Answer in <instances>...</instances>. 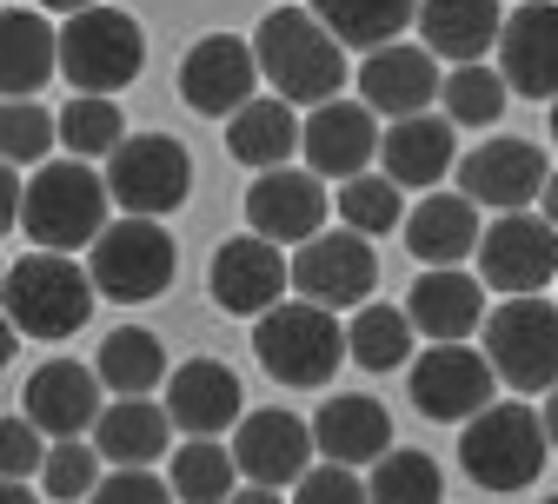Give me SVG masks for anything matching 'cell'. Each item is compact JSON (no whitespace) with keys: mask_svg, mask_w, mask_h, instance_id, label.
Segmentation results:
<instances>
[{"mask_svg":"<svg viewBox=\"0 0 558 504\" xmlns=\"http://www.w3.org/2000/svg\"><path fill=\"white\" fill-rule=\"evenodd\" d=\"M253 53L287 107H326L345 87V47L319 27L313 8H272L253 34Z\"/></svg>","mask_w":558,"mask_h":504,"instance_id":"cell-1","label":"cell"},{"mask_svg":"<svg viewBox=\"0 0 558 504\" xmlns=\"http://www.w3.org/2000/svg\"><path fill=\"white\" fill-rule=\"evenodd\" d=\"M0 299H8V319L14 332L27 339H74L87 319H94V279L87 266H74L66 253H27L8 266L0 279Z\"/></svg>","mask_w":558,"mask_h":504,"instance_id":"cell-2","label":"cell"},{"mask_svg":"<svg viewBox=\"0 0 558 504\" xmlns=\"http://www.w3.org/2000/svg\"><path fill=\"white\" fill-rule=\"evenodd\" d=\"M107 180L81 160H53L27 180L21 193V226L40 253H74V246H94L100 226H107Z\"/></svg>","mask_w":558,"mask_h":504,"instance_id":"cell-3","label":"cell"},{"mask_svg":"<svg viewBox=\"0 0 558 504\" xmlns=\"http://www.w3.org/2000/svg\"><path fill=\"white\" fill-rule=\"evenodd\" d=\"M173 266H180V246L160 220H140V212H126V220H107L100 239L87 246V279L94 293L120 299V306H147L160 299L173 285Z\"/></svg>","mask_w":558,"mask_h":504,"instance_id":"cell-4","label":"cell"},{"mask_svg":"<svg viewBox=\"0 0 558 504\" xmlns=\"http://www.w3.org/2000/svg\"><path fill=\"white\" fill-rule=\"evenodd\" d=\"M140 66H147V34H140L133 14L120 8H81L66 14L60 27V74L74 94H120L140 81Z\"/></svg>","mask_w":558,"mask_h":504,"instance_id":"cell-5","label":"cell"},{"mask_svg":"<svg viewBox=\"0 0 558 504\" xmlns=\"http://www.w3.org/2000/svg\"><path fill=\"white\" fill-rule=\"evenodd\" d=\"M253 358L279 385H326L345 358V325L313 299H293V306L279 299L253 325Z\"/></svg>","mask_w":558,"mask_h":504,"instance_id":"cell-6","label":"cell"},{"mask_svg":"<svg viewBox=\"0 0 558 504\" xmlns=\"http://www.w3.org/2000/svg\"><path fill=\"white\" fill-rule=\"evenodd\" d=\"M459 465L485 491H525L545 465V425L532 405H485L459 431Z\"/></svg>","mask_w":558,"mask_h":504,"instance_id":"cell-7","label":"cell"},{"mask_svg":"<svg viewBox=\"0 0 558 504\" xmlns=\"http://www.w3.org/2000/svg\"><path fill=\"white\" fill-rule=\"evenodd\" d=\"M485 358L512 392H551L558 385V306H545V293L506 299L485 312Z\"/></svg>","mask_w":558,"mask_h":504,"instance_id":"cell-8","label":"cell"},{"mask_svg":"<svg viewBox=\"0 0 558 504\" xmlns=\"http://www.w3.org/2000/svg\"><path fill=\"white\" fill-rule=\"evenodd\" d=\"M107 193L120 199V212L160 220L193 193V160L173 133H126L107 160Z\"/></svg>","mask_w":558,"mask_h":504,"instance_id":"cell-9","label":"cell"},{"mask_svg":"<svg viewBox=\"0 0 558 504\" xmlns=\"http://www.w3.org/2000/svg\"><path fill=\"white\" fill-rule=\"evenodd\" d=\"M472 259H478V285H493L506 299L545 293L558 279V226L538 220V212H499V220L478 233Z\"/></svg>","mask_w":558,"mask_h":504,"instance_id":"cell-10","label":"cell"},{"mask_svg":"<svg viewBox=\"0 0 558 504\" xmlns=\"http://www.w3.org/2000/svg\"><path fill=\"white\" fill-rule=\"evenodd\" d=\"M300 299L326 306V312H345V306H366L373 285H379V259H373V239H360L353 226L339 233H313L293 259H287Z\"/></svg>","mask_w":558,"mask_h":504,"instance_id":"cell-11","label":"cell"},{"mask_svg":"<svg viewBox=\"0 0 558 504\" xmlns=\"http://www.w3.org/2000/svg\"><path fill=\"white\" fill-rule=\"evenodd\" d=\"M493 385H499L493 358L472 352V345H426L412 358V405L439 425H465L472 411H485L493 405Z\"/></svg>","mask_w":558,"mask_h":504,"instance_id":"cell-12","label":"cell"},{"mask_svg":"<svg viewBox=\"0 0 558 504\" xmlns=\"http://www.w3.org/2000/svg\"><path fill=\"white\" fill-rule=\"evenodd\" d=\"M326 180L306 167H266L246 186V226L272 246H306L313 233H326Z\"/></svg>","mask_w":558,"mask_h":504,"instance_id":"cell-13","label":"cell"},{"mask_svg":"<svg viewBox=\"0 0 558 504\" xmlns=\"http://www.w3.org/2000/svg\"><path fill=\"white\" fill-rule=\"evenodd\" d=\"M259 87V53L253 40H233V34H206L193 40V53L180 60V100L206 120H227L253 100Z\"/></svg>","mask_w":558,"mask_h":504,"instance_id":"cell-14","label":"cell"},{"mask_svg":"<svg viewBox=\"0 0 558 504\" xmlns=\"http://www.w3.org/2000/svg\"><path fill=\"white\" fill-rule=\"evenodd\" d=\"M459 193L472 206H493V212H525L538 193H545V153L532 139H512V133H493L459 160Z\"/></svg>","mask_w":558,"mask_h":504,"instance_id":"cell-15","label":"cell"},{"mask_svg":"<svg viewBox=\"0 0 558 504\" xmlns=\"http://www.w3.org/2000/svg\"><path fill=\"white\" fill-rule=\"evenodd\" d=\"M313 425L306 418H293V411H246L240 425H233V465H240V478L246 484H300L306 471H313Z\"/></svg>","mask_w":558,"mask_h":504,"instance_id":"cell-16","label":"cell"},{"mask_svg":"<svg viewBox=\"0 0 558 504\" xmlns=\"http://www.w3.org/2000/svg\"><path fill=\"white\" fill-rule=\"evenodd\" d=\"M300 153H306V173L319 180H353V173H373L379 167V113L360 100H326L313 107V120L300 126Z\"/></svg>","mask_w":558,"mask_h":504,"instance_id":"cell-17","label":"cell"},{"mask_svg":"<svg viewBox=\"0 0 558 504\" xmlns=\"http://www.w3.org/2000/svg\"><path fill=\"white\" fill-rule=\"evenodd\" d=\"M287 253H279L272 239L246 233V239H227L214 253V266H206V293H214V306L227 312H246L259 319L266 306H279V293H287Z\"/></svg>","mask_w":558,"mask_h":504,"instance_id":"cell-18","label":"cell"},{"mask_svg":"<svg viewBox=\"0 0 558 504\" xmlns=\"http://www.w3.org/2000/svg\"><path fill=\"white\" fill-rule=\"evenodd\" d=\"M499 74L525 100H558V8L532 0V8L506 14L499 27Z\"/></svg>","mask_w":558,"mask_h":504,"instance_id":"cell-19","label":"cell"},{"mask_svg":"<svg viewBox=\"0 0 558 504\" xmlns=\"http://www.w3.org/2000/svg\"><path fill=\"white\" fill-rule=\"evenodd\" d=\"M405 319H412V332H426L433 345H465L485 325V285L472 272H459V266H433V272L412 279Z\"/></svg>","mask_w":558,"mask_h":504,"instance_id":"cell-20","label":"cell"},{"mask_svg":"<svg viewBox=\"0 0 558 504\" xmlns=\"http://www.w3.org/2000/svg\"><path fill=\"white\" fill-rule=\"evenodd\" d=\"M100 372L74 366V358H47V366L27 379V418L47 431V439H87L94 418H100Z\"/></svg>","mask_w":558,"mask_h":504,"instance_id":"cell-21","label":"cell"},{"mask_svg":"<svg viewBox=\"0 0 558 504\" xmlns=\"http://www.w3.org/2000/svg\"><path fill=\"white\" fill-rule=\"evenodd\" d=\"M360 100L386 120H405V113H426L439 100V60L426 47H405V40H386L366 53L360 66Z\"/></svg>","mask_w":558,"mask_h":504,"instance_id":"cell-22","label":"cell"},{"mask_svg":"<svg viewBox=\"0 0 558 504\" xmlns=\"http://www.w3.org/2000/svg\"><path fill=\"white\" fill-rule=\"evenodd\" d=\"M452 167H459V153H452V120H439V113H405V120H392L379 133V173L399 193L405 186L433 193Z\"/></svg>","mask_w":558,"mask_h":504,"instance_id":"cell-23","label":"cell"},{"mask_svg":"<svg viewBox=\"0 0 558 504\" xmlns=\"http://www.w3.org/2000/svg\"><path fill=\"white\" fill-rule=\"evenodd\" d=\"M167 418L193 439H220L227 425H240V379L220 358H186L167 372Z\"/></svg>","mask_w":558,"mask_h":504,"instance_id":"cell-24","label":"cell"},{"mask_svg":"<svg viewBox=\"0 0 558 504\" xmlns=\"http://www.w3.org/2000/svg\"><path fill=\"white\" fill-rule=\"evenodd\" d=\"M313 445L326 452V465H373L392 452V411L366 392H332L313 411Z\"/></svg>","mask_w":558,"mask_h":504,"instance_id":"cell-25","label":"cell"},{"mask_svg":"<svg viewBox=\"0 0 558 504\" xmlns=\"http://www.w3.org/2000/svg\"><path fill=\"white\" fill-rule=\"evenodd\" d=\"M87 439H94L100 465H113V471H147L167 452V439H173V418L154 398H113V405H100V418H94Z\"/></svg>","mask_w":558,"mask_h":504,"instance_id":"cell-26","label":"cell"},{"mask_svg":"<svg viewBox=\"0 0 558 504\" xmlns=\"http://www.w3.org/2000/svg\"><path fill=\"white\" fill-rule=\"evenodd\" d=\"M60 74V34L34 8L0 14V100H34Z\"/></svg>","mask_w":558,"mask_h":504,"instance_id":"cell-27","label":"cell"},{"mask_svg":"<svg viewBox=\"0 0 558 504\" xmlns=\"http://www.w3.org/2000/svg\"><path fill=\"white\" fill-rule=\"evenodd\" d=\"M405 246L418 266H459L472 246H478V206L465 193H426L418 206H405V220H399Z\"/></svg>","mask_w":558,"mask_h":504,"instance_id":"cell-28","label":"cell"},{"mask_svg":"<svg viewBox=\"0 0 558 504\" xmlns=\"http://www.w3.org/2000/svg\"><path fill=\"white\" fill-rule=\"evenodd\" d=\"M506 14L499 0H418V34H426V53L439 60H478L485 47L499 40Z\"/></svg>","mask_w":558,"mask_h":504,"instance_id":"cell-29","label":"cell"},{"mask_svg":"<svg viewBox=\"0 0 558 504\" xmlns=\"http://www.w3.org/2000/svg\"><path fill=\"white\" fill-rule=\"evenodd\" d=\"M227 147H233V160L253 167V173L287 167L293 147H300V120H293V107L279 100V94H272V100H246V107L227 120Z\"/></svg>","mask_w":558,"mask_h":504,"instance_id":"cell-30","label":"cell"},{"mask_svg":"<svg viewBox=\"0 0 558 504\" xmlns=\"http://www.w3.org/2000/svg\"><path fill=\"white\" fill-rule=\"evenodd\" d=\"M94 372L113 398H147L154 385H167V352L147 325H120L100 339V358H94Z\"/></svg>","mask_w":558,"mask_h":504,"instance_id":"cell-31","label":"cell"},{"mask_svg":"<svg viewBox=\"0 0 558 504\" xmlns=\"http://www.w3.org/2000/svg\"><path fill=\"white\" fill-rule=\"evenodd\" d=\"M339 47H386L418 21V0H306Z\"/></svg>","mask_w":558,"mask_h":504,"instance_id":"cell-32","label":"cell"},{"mask_svg":"<svg viewBox=\"0 0 558 504\" xmlns=\"http://www.w3.org/2000/svg\"><path fill=\"white\" fill-rule=\"evenodd\" d=\"M345 358L360 372H399L412 366V319L405 306H360L345 319Z\"/></svg>","mask_w":558,"mask_h":504,"instance_id":"cell-33","label":"cell"},{"mask_svg":"<svg viewBox=\"0 0 558 504\" xmlns=\"http://www.w3.org/2000/svg\"><path fill=\"white\" fill-rule=\"evenodd\" d=\"M167 491L180 504H227L240 491V465L220 439H186L173 452V471H167Z\"/></svg>","mask_w":558,"mask_h":504,"instance_id":"cell-34","label":"cell"},{"mask_svg":"<svg viewBox=\"0 0 558 504\" xmlns=\"http://www.w3.org/2000/svg\"><path fill=\"white\" fill-rule=\"evenodd\" d=\"M439 100H446V120H452V126H493V120L506 113L512 87H506V74H493L485 60H459L452 74L439 81Z\"/></svg>","mask_w":558,"mask_h":504,"instance_id":"cell-35","label":"cell"},{"mask_svg":"<svg viewBox=\"0 0 558 504\" xmlns=\"http://www.w3.org/2000/svg\"><path fill=\"white\" fill-rule=\"evenodd\" d=\"M332 212L345 226H353L360 239H386L399 220H405V199H399V186L373 167V173H353V180H339V199H332Z\"/></svg>","mask_w":558,"mask_h":504,"instance_id":"cell-36","label":"cell"},{"mask_svg":"<svg viewBox=\"0 0 558 504\" xmlns=\"http://www.w3.org/2000/svg\"><path fill=\"white\" fill-rule=\"evenodd\" d=\"M53 133L66 139V153H74V160H107L120 139H126L120 107H113L107 94H81V100H66V113L53 120Z\"/></svg>","mask_w":558,"mask_h":504,"instance_id":"cell-37","label":"cell"},{"mask_svg":"<svg viewBox=\"0 0 558 504\" xmlns=\"http://www.w3.org/2000/svg\"><path fill=\"white\" fill-rule=\"evenodd\" d=\"M366 491H373V504H439L446 478H439V465L426 452H386V458H373Z\"/></svg>","mask_w":558,"mask_h":504,"instance_id":"cell-38","label":"cell"},{"mask_svg":"<svg viewBox=\"0 0 558 504\" xmlns=\"http://www.w3.org/2000/svg\"><path fill=\"white\" fill-rule=\"evenodd\" d=\"M100 484V452L94 439H53L47 458H40V491L60 497V504H74V497H94Z\"/></svg>","mask_w":558,"mask_h":504,"instance_id":"cell-39","label":"cell"},{"mask_svg":"<svg viewBox=\"0 0 558 504\" xmlns=\"http://www.w3.org/2000/svg\"><path fill=\"white\" fill-rule=\"evenodd\" d=\"M53 113L34 107V100H0V160L8 167H27V160H47L53 147Z\"/></svg>","mask_w":558,"mask_h":504,"instance_id":"cell-40","label":"cell"},{"mask_svg":"<svg viewBox=\"0 0 558 504\" xmlns=\"http://www.w3.org/2000/svg\"><path fill=\"white\" fill-rule=\"evenodd\" d=\"M47 458V431L21 411V418H0V478H34Z\"/></svg>","mask_w":558,"mask_h":504,"instance_id":"cell-41","label":"cell"},{"mask_svg":"<svg viewBox=\"0 0 558 504\" xmlns=\"http://www.w3.org/2000/svg\"><path fill=\"white\" fill-rule=\"evenodd\" d=\"M293 504H373V491L353 478V465H313L293 484Z\"/></svg>","mask_w":558,"mask_h":504,"instance_id":"cell-42","label":"cell"},{"mask_svg":"<svg viewBox=\"0 0 558 504\" xmlns=\"http://www.w3.org/2000/svg\"><path fill=\"white\" fill-rule=\"evenodd\" d=\"M87 504H173V491H167V478H154V471H113V478L94 484Z\"/></svg>","mask_w":558,"mask_h":504,"instance_id":"cell-43","label":"cell"},{"mask_svg":"<svg viewBox=\"0 0 558 504\" xmlns=\"http://www.w3.org/2000/svg\"><path fill=\"white\" fill-rule=\"evenodd\" d=\"M21 167H8L0 160V233H14V220H21Z\"/></svg>","mask_w":558,"mask_h":504,"instance_id":"cell-44","label":"cell"},{"mask_svg":"<svg viewBox=\"0 0 558 504\" xmlns=\"http://www.w3.org/2000/svg\"><path fill=\"white\" fill-rule=\"evenodd\" d=\"M227 504H287V497H279L272 484H240V491H233Z\"/></svg>","mask_w":558,"mask_h":504,"instance_id":"cell-45","label":"cell"},{"mask_svg":"<svg viewBox=\"0 0 558 504\" xmlns=\"http://www.w3.org/2000/svg\"><path fill=\"white\" fill-rule=\"evenodd\" d=\"M538 425H545V445H551V452H558V385H551V392H545V418H538Z\"/></svg>","mask_w":558,"mask_h":504,"instance_id":"cell-46","label":"cell"},{"mask_svg":"<svg viewBox=\"0 0 558 504\" xmlns=\"http://www.w3.org/2000/svg\"><path fill=\"white\" fill-rule=\"evenodd\" d=\"M0 504H40V497H34L21 478H0Z\"/></svg>","mask_w":558,"mask_h":504,"instance_id":"cell-47","label":"cell"},{"mask_svg":"<svg viewBox=\"0 0 558 504\" xmlns=\"http://www.w3.org/2000/svg\"><path fill=\"white\" fill-rule=\"evenodd\" d=\"M14 339H21V332H14V319L0 312V366H8V358H14Z\"/></svg>","mask_w":558,"mask_h":504,"instance_id":"cell-48","label":"cell"},{"mask_svg":"<svg viewBox=\"0 0 558 504\" xmlns=\"http://www.w3.org/2000/svg\"><path fill=\"white\" fill-rule=\"evenodd\" d=\"M538 199H545V220L558 226V173H545V193H538Z\"/></svg>","mask_w":558,"mask_h":504,"instance_id":"cell-49","label":"cell"},{"mask_svg":"<svg viewBox=\"0 0 558 504\" xmlns=\"http://www.w3.org/2000/svg\"><path fill=\"white\" fill-rule=\"evenodd\" d=\"M40 8H53V14H81V8H100V0H40Z\"/></svg>","mask_w":558,"mask_h":504,"instance_id":"cell-50","label":"cell"},{"mask_svg":"<svg viewBox=\"0 0 558 504\" xmlns=\"http://www.w3.org/2000/svg\"><path fill=\"white\" fill-rule=\"evenodd\" d=\"M551 139H558V100H551Z\"/></svg>","mask_w":558,"mask_h":504,"instance_id":"cell-51","label":"cell"},{"mask_svg":"<svg viewBox=\"0 0 558 504\" xmlns=\"http://www.w3.org/2000/svg\"><path fill=\"white\" fill-rule=\"evenodd\" d=\"M538 504H558V497H538Z\"/></svg>","mask_w":558,"mask_h":504,"instance_id":"cell-52","label":"cell"},{"mask_svg":"<svg viewBox=\"0 0 558 504\" xmlns=\"http://www.w3.org/2000/svg\"><path fill=\"white\" fill-rule=\"evenodd\" d=\"M0 279H8V266H0Z\"/></svg>","mask_w":558,"mask_h":504,"instance_id":"cell-53","label":"cell"}]
</instances>
